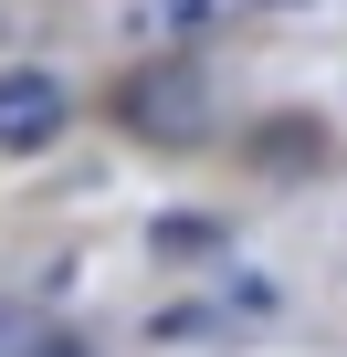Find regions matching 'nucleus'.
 Here are the masks:
<instances>
[{
  "label": "nucleus",
  "instance_id": "1",
  "mask_svg": "<svg viewBox=\"0 0 347 357\" xmlns=\"http://www.w3.org/2000/svg\"><path fill=\"white\" fill-rule=\"evenodd\" d=\"M116 116H126L137 137H200V126H211V74H190V63L126 74V84H116Z\"/></svg>",
  "mask_w": 347,
  "mask_h": 357
},
{
  "label": "nucleus",
  "instance_id": "2",
  "mask_svg": "<svg viewBox=\"0 0 347 357\" xmlns=\"http://www.w3.org/2000/svg\"><path fill=\"white\" fill-rule=\"evenodd\" d=\"M64 137V84L43 74V63H11V74H0V147H53Z\"/></svg>",
  "mask_w": 347,
  "mask_h": 357
},
{
  "label": "nucleus",
  "instance_id": "3",
  "mask_svg": "<svg viewBox=\"0 0 347 357\" xmlns=\"http://www.w3.org/2000/svg\"><path fill=\"white\" fill-rule=\"evenodd\" d=\"M253 147H263V168H316V158H326V126H316V116H274Z\"/></svg>",
  "mask_w": 347,
  "mask_h": 357
}]
</instances>
